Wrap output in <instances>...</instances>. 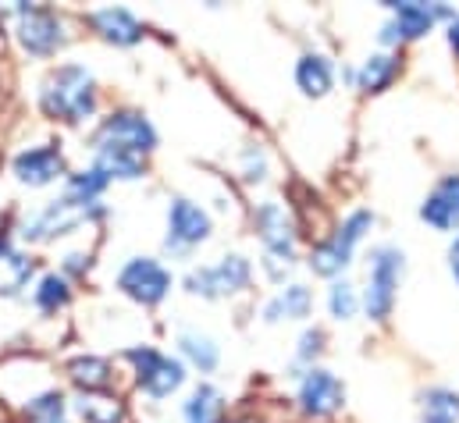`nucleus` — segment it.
Returning a JSON list of instances; mask_svg holds the SVG:
<instances>
[{
    "label": "nucleus",
    "instance_id": "obj_17",
    "mask_svg": "<svg viewBox=\"0 0 459 423\" xmlns=\"http://www.w3.org/2000/svg\"><path fill=\"white\" fill-rule=\"evenodd\" d=\"M392 11H395V32L403 36V39H417V36H428L431 32V25H435V18L438 14H449L446 7H431V4H388Z\"/></svg>",
    "mask_w": 459,
    "mask_h": 423
},
{
    "label": "nucleus",
    "instance_id": "obj_5",
    "mask_svg": "<svg viewBox=\"0 0 459 423\" xmlns=\"http://www.w3.org/2000/svg\"><path fill=\"white\" fill-rule=\"evenodd\" d=\"M256 231H260V242H264V267L278 281L292 267V242H296L285 207L281 203H264L256 211Z\"/></svg>",
    "mask_w": 459,
    "mask_h": 423
},
{
    "label": "nucleus",
    "instance_id": "obj_18",
    "mask_svg": "<svg viewBox=\"0 0 459 423\" xmlns=\"http://www.w3.org/2000/svg\"><path fill=\"white\" fill-rule=\"evenodd\" d=\"M332 82H335V68L325 54H307L299 57L296 65V86L307 93V97H328L332 93Z\"/></svg>",
    "mask_w": 459,
    "mask_h": 423
},
{
    "label": "nucleus",
    "instance_id": "obj_19",
    "mask_svg": "<svg viewBox=\"0 0 459 423\" xmlns=\"http://www.w3.org/2000/svg\"><path fill=\"white\" fill-rule=\"evenodd\" d=\"M93 153H97L93 168L104 171L111 182L115 178L132 182V178H143V171H146V157H139V153H128V150H117V146H93Z\"/></svg>",
    "mask_w": 459,
    "mask_h": 423
},
{
    "label": "nucleus",
    "instance_id": "obj_31",
    "mask_svg": "<svg viewBox=\"0 0 459 423\" xmlns=\"http://www.w3.org/2000/svg\"><path fill=\"white\" fill-rule=\"evenodd\" d=\"M242 175H246V182H264V175H267V153L260 146H246V153H242Z\"/></svg>",
    "mask_w": 459,
    "mask_h": 423
},
{
    "label": "nucleus",
    "instance_id": "obj_7",
    "mask_svg": "<svg viewBox=\"0 0 459 423\" xmlns=\"http://www.w3.org/2000/svg\"><path fill=\"white\" fill-rule=\"evenodd\" d=\"M399 274H403V253L395 246L374 249V256H370V278H367V292H363V306H367V314L374 320H385L392 314Z\"/></svg>",
    "mask_w": 459,
    "mask_h": 423
},
{
    "label": "nucleus",
    "instance_id": "obj_6",
    "mask_svg": "<svg viewBox=\"0 0 459 423\" xmlns=\"http://www.w3.org/2000/svg\"><path fill=\"white\" fill-rule=\"evenodd\" d=\"M370 224H374V213H367V211L349 213L342 228H339L335 235H328V238L310 253V267H314V274H321V278H335V274H342V267L352 260L356 242L370 231Z\"/></svg>",
    "mask_w": 459,
    "mask_h": 423
},
{
    "label": "nucleus",
    "instance_id": "obj_32",
    "mask_svg": "<svg viewBox=\"0 0 459 423\" xmlns=\"http://www.w3.org/2000/svg\"><path fill=\"white\" fill-rule=\"evenodd\" d=\"M321 341H325V334H321V331H307V334L299 338V359L317 356V352H321Z\"/></svg>",
    "mask_w": 459,
    "mask_h": 423
},
{
    "label": "nucleus",
    "instance_id": "obj_23",
    "mask_svg": "<svg viewBox=\"0 0 459 423\" xmlns=\"http://www.w3.org/2000/svg\"><path fill=\"white\" fill-rule=\"evenodd\" d=\"M221 413H225L221 392L211 388V384H200V388L186 399V406H182L186 423H221Z\"/></svg>",
    "mask_w": 459,
    "mask_h": 423
},
{
    "label": "nucleus",
    "instance_id": "obj_16",
    "mask_svg": "<svg viewBox=\"0 0 459 423\" xmlns=\"http://www.w3.org/2000/svg\"><path fill=\"white\" fill-rule=\"evenodd\" d=\"M420 217L428 224H435L438 231H449L459 224V175H449L438 182V189L428 196V203L420 207Z\"/></svg>",
    "mask_w": 459,
    "mask_h": 423
},
{
    "label": "nucleus",
    "instance_id": "obj_22",
    "mask_svg": "<svg viewBox=\"0 0 459 423\" xmlns=\"http://www.w3.org/2000/svg\"><path fill=\"white\" fill-rule=\"evenodd\" d=\"M310 306H314L310 289H303V285H289L285 292H278V296L264 306V317L271 320V324H278V320H299L310 314Z\"/></svg>",
    "mask_w": 459,
    "mask_h": 423
},
{
    "label": "nucleus",
    "instance_id": "obj_29",
    "mask_svg": "<svg viewBox=\"0 0 459 423\" xmlns=\"http://www.w3.org/2000/svg\"><path fill=\"white\" fill-rule=\"evenodd\" d=\"M424 423H459V395L449 388H431L424 395Z\"/></svg>",
    "mask_w": 459,
    "mask_h": 423
},
{
    "label": "nucleus",
    "instance_id": "obj_21",
    "mask_svg": "<svg viewBox=\"0 0 459 423\" xmlns=\"http://www.w3.org/2000/svg\"><path fill=\"white\" fill-rule=\"evenodd\" d=\"M68 377L82 392H108V384H111L115 374H111V363L104 356H75L68 363Z\"/></svg>",
    "mask_w": 459,
    "mask_h": 423
},
{
    "label": "nucleus",
    "instance_id": "obj_20",
    "mask_svg": "<svg viewBox=\"0 0 459 423\" xmlns=\"http://www.w3.org/2000/svg\"><path fill=\"white\" fill-rule=\"evenodd\" d=\"M75 413L82 423H125L128 410L111 392H82L75 402Z\"/></svg>",
    "mask_w": 459,
    "mask_h": 423
},
{
    "label": "nucleus",
    "instance_id": "obj_24",
    "mask_svg": "<svg viewBox=\"0 0 459 423\" xmlns=\"http://www.w3.org/2000/svg\"><path fill=\"white\" fill-rule=\"evenodd\" d=\"M36 306L43 310V314H57V310H65L68 303H72V281L65 278V274H43L39 278V285H36Z\"/></svg>",
    "mask_w": 459,
    "mask_h": 423
},
{
    "label": "nucleus",
    "instance_id": "obj_9",
    "mask_svg": "<svg viewBox=\"0 0 459 423\" xmlns=\"http://www.w3.org/2000/svg\"><path fill=\"white\" fill-rule=\"evenodd\" d=\"M117 289L143 306H157L171 292V271L160 267L153 256H132L117 271Z\"/></svg>",
    "mask_w": 459,
    "mask_h": 423
},
{
    "label": "nucleus",
    "instance_id": "obj_2",
    "mask_svg": "<svg viewBox=\"0 0 459 423\" xmlns=\"http://www.w3.org/2000/svg\"><path fill=\"white\" fill-rule=\"evenodd\" d=\"M104 217V207L100 203H82V200H72V196H61V200H50L47 207L32 211L25 220H22V238L25 242H54L90 220Z\"/></svg>",
    "mask_w": 459,
    "mask_h": 423
},
{
    "label": "nucleus",
    "instance_id": "obj_25",
    "mask_svg": "<svg viewBox=\"0 0 459 423\" xmlns=\"http://www.w3.org/2000/svg\"><path fill=\"white\" fill-rule=\"evenodd\" d=\"M178 345H182L186 359H189L200 374H211V370L218 367V359H221L218 345H214L207 334H200V331H182V334H178Z\"/></svg>",
    "mask_w": 459,
    "mask_h": 423
},
{
    "label": "nucleus",
    "instance_id": "obj_1",
    "mask_svg": "<svg viewBox=\"0 0 459 423\" xmlns=\"http://www.w3.org/2000/svg\"><path fill=\"white\" fill-rule=\"evenodd\" d=\"M39 107L47 117L65 121V125H79L97 110V82L93 72L82 65H61L47 75L43 90H39Z\"/></svg>",
    "mask_w": 459,
    "mask_h": 423
},
{
    "label": "nucleus",
    "instance_id": "obj_27",
    "mask_svg": "<svg viewBox=\"0 0 459 423\" xmlns=\"http://www.w3.org/2000/svg\"><path fill=\"white\" fill-rule=\"evenodd\" d=\"M65 413H68V399L61 392H39L25 402V420L29 423H65Z\"/></svg>",
    "mask_w": 459,
    "mask_h": 423
},
{
    "label": "nucleus",
    "instance_id": "obj_34",
    "mask_svg": "<svg viewBox=\"0 0 459 423\" xmlns=\"http://www.w3.org/2000/svg\"><path fill=\"white\" fill-rule=\"evenodd\" d=\"M449 267H453V278L459 281V235L453 238V246H449Z\"/></svg>",
    "mask_w": 459,
    "mask_h": 423
},
{
    "label": "nucleus",
    "instance_id": "obj_3",
    "mask_svg": "<svg viewBox=\"0 0 459 423\" xmlns=\"http://www.w3.org/2000/svg\"><path fill=\"white\" fill-rule=\"evenodd\" d=\"M14 14H18L14 36H18V47H22L25 54H32V57H50V54H57V50L68 43V25H65V18H61L54 7L18 4Z\"/></svg>",
    "mask_w": 459,
    "mask_h": 423
},
{
    "label": "nucleus",
    "instance_id": "obj_15",
    "mask_svg": "<svg viewBox=\"0 0 459 423\" xmlns=\"http://www.w3.org/2000/svg\"><path fill=\"white\" fill-rule=\"evenodd\" d=\"M32 274H36L32 256H25L7 238H0V296L4 299L22 296V289H29V281H32Z\"/></svg>",
    "mask_w": 459,
    "mask_h": 423
},
{
    "label": "nucleus",
    "instance_id": "obj_12",
    "mask_svg": "<svg viewBox=\"0 0 459 423\" xmlns=\"http://www.w3.org/2000/svg\"><path fill=\"white\" fill-rule=\"evenodd\" d=\"M207 235H211V213L200 203L186 200V196L171 200V207H168V246L189 249V246L204 242Z\"/></svg>",
    "mask_w": 459,
    "mask_h": 423
},
{
    "label": "nucleus",
    "instance_id": "obj_10",
    "mask_svg": "<svg viewBox=\"0 0 459 423\" xmlns=\"http://www.w3.org/2000/svg\"><path fill=\"white\" fill-rule=\"evenodd\" d=\"M249 285V260L246 256H225L211 267H200L186 278V289L193 296H207V299H221V296H235Z\"/></svg>",
    "mask_w": 459,
    "mask_h": 423
},
{
    "label": "nucleus",
    "instance_id": "obj_13",
    "mask_svg": "<svg viewBox=\"0 0 459 423\" xmlns=\"http://www.w3.org/2000/svg\"><path fill=\"white\" fill-rule=\"evenodd\" d=\"M345 402L342 381L332 370H307L303 384H299V406L310 417H328Z\"/></svg>",
    "mask_w": 459,
    "mask_h": 423
},
{
    "label": "nucleus",
    "instance_id": "obj_26",
    "mask_svg": "<svg viewBox=\"0 0 459 423\" xmlns=\"http://www.w3.org/2000/svg\"><path fill=\"white\" fill-rule=\"evenodd\" d=\"M395 72H399V61H395L392 54H374V57H367L363 68H359V86H363L367 93H381V90L392 86Z\"/></svg>",
    "mask_w": 459,
    "mask_h": 423
},
{
    "label": "nucleus",
    "instance_id": "obj_35",
    "mask_svg": "<svg viewBox=\"0 0 459 423\" xmlns=\"http://www.w3.org/2000/svg\"><path fill=\"white\" fill-rule=\"evenodd\" d=\"M449 43H453V50L459 54V22H453V29H449Z\"/></svg>",
    "mask_w": 459,
    "mask_h": 423
},
{
    "label": "nucleus",
    "instance_id": "obj_11",
    "mask_svg": "<svg viewBox=\"0 0 459 423\" xmlns=\"http://www.w3.org/2000/svg\"><path fill=\"white\" fill-rule=\"evenodd\" d=\"M11 171H14V178L22 186L43 189V186H50V182H57L65 175V157H61V150L54 142H39V146H29V150L14 153Z\"/></svg>",
    "mask_w": 459,
    "mask_h": 423
},
{
    "label": "nucleus",
    "instance_id": "obj_8",
    "mask_svg": "<svg viewBox=\"0 0 459 423\" xmlns=\"http://www.w3.org/2000/svg\"><path fill=\"white\" fill-rule=\"evenodd\" d=\"M93 146H117V150L146 157L157 146V132H153L146 114H139V110H115V114H108L100 121V128L93 135Z\"/></svg>",
    "mask_w": 459,
    "mask_h": 423
},
{
    "label": "nucleus",
    "instance_id": "obj_14",
    "mask_svg": "<svg viewBox=\"0 0 459 423\" xmlns=\"http://www.w3.org/2000/svg\"><path fill=\"white\" fill-rule=\"evenodd\" d=\"M90 25L115 47H135L143 39V25L128 7H100L90 14Z\"/></svg>",
    "mask_w": 459,
    "mask_h": 423
},
{
    "label": "nucleus",
    "instance_id": "obj_33",
    "mask_svg": "<svg viewBox=\"0 0 459 423\" xmlns=\"http://www.w3.org/2000/svg\"><path fill=\"white\" fill-rule=\"evenodd\" d=\"M61 267H65V278H68V274H86V271H90V256H82V253H68Z\"/></svg>",
    "mask_w": 459,
    "mask_h": 423
},
{
    "label": "nucleus",
    "instance_id": "obj_30",
    "mask_svg": "<svg viewBox=\"0 0 459 423\" xmlns=\"http://www.w3.org/2000/svg\"><path fill=\"white\" fill-rule=\"evenodd\" d=\"M328 306H332V317H339V320H349L356 314V292H352L349 281H335V285H332Z\"/></svg>",
    "mask_w": 459,
    "mask_h": 423
},
{
    "label": "nucleus",
    "instance_id": "obj_4",
    "mask_svg": "<svg viewBox=\"0 0 459 423\" xmlns=\"http://www.w3.org/2000/svg\"><path fill=\"white\" fill-rule=\"evenodd\" d=\"M125 359L135 367V384L150 395V399H168L171 392L182 388L186 381V367L164 352H157L153 345H135L125 352Z\"/></svg>",
    "mask_w": 459,
    "mask_h": 423
},
{
    "label": "nucleus",
    "instance_id": "obj_28",
    "mask_svg": "<svg viewBox=\"0 0 459 423\" xmlns=\"http://www.w3.org/2000/svg\"><path fill=\"white\" fill-rule=\"evenodd\" d=\"M108 186H111V178H108L104 171L90 168V171H75V175H68V189H65V196L82 200V203H100V196H104Z\"/></svg>",
    "mask_w": 459,
    "mask_h": 423
}]
</instances>
